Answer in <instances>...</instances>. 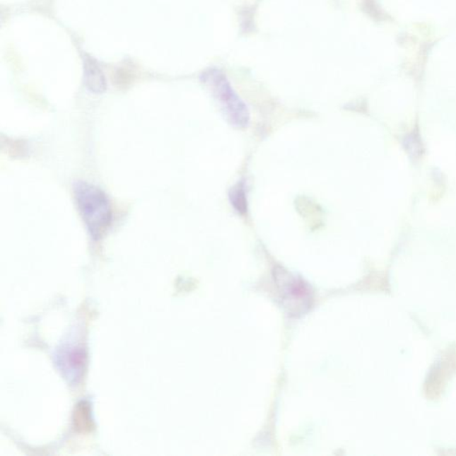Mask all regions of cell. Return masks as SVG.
<instances>
[{
  "instance_id": "obj_1",
  "label": "cell",
  "mask_w": 456,
  "mask_h": 456,
  "mask_svg": "<svg viewBox=\"0 0 456 456\" xmlns=\"http://www.w3.org/2000/svg\"><path fill=\"white\" fill-rule=\"evenodd\" d=\"M74 194L78 214L88 234L99 240L107 231L112 219L111 202L107 195L93 185L78 181L74 185Z\"/></svg>"
},
{
  "instance_id": "obj_2",
  "label": "cell",
  "mask_w": 456,
  "mask_h": 456,
  "mask_svg": "<svg viewBox=\"0 0 456 456\" xmlns=\"http://www.w3.org/2000/svg\"><path fill=\"white\" fill-rule=\"evenodd\" d=\"M204 81L221 103L226 118L236 128H245L250 123V112L245 102L236 95L225 75L218 70L205 73Z\"/></svg>"
},
{
  "instance_id": "obj_3",
  "label": "cell",
  "mask_w": 456,
  "mask_h": 456,
  "mask_svg": "<svg viewBox=\"0 0 456 456\" xmlns=\"http://www.w3.org/2000/svg\"><path fill=\"white\" fill-rule=\"evenodd\" d=\"M74 425L78 431L87 432L92 428L90 408L88 403L78 404L74 412Z\"/></svg>"
},
{
  "instance_id": "obj_4",
  "label": "cell",
  "mask_w": 456,
  "mask_h": 456,
  "mask_svg": "<svg viewBox=\"0 0 456 456\" xmlns=\"http://www.w3.org/2000/svg\"><path fill=\"white\" fill-rule=\"evenodd\" d=\"M231 204L235 210L240 214H245L248 210L247 207V195L245 185L239 183L234 187L231 188L229 193Z\"/></svg>"
}]
</instances>
